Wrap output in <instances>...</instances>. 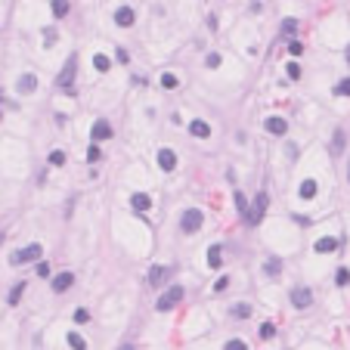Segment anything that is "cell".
Masks as SVG:
<instances>
[{"instance_id":"obj_34","label":"cell","mask_w":350,"mask_h":350,"mask_svg":"<svg viewBox=\"0 0 350 350\" xmlns=\"http://www.w3.org/2000/svg\"><path fill=\"white\" fill-rule=\"evenodd\" d=\"M288 53H291V56H301V53H304V44H301V41H291V44H288Z\"/></svg>"},{"instance_id":"obj_20","label":"cell","mask_w":350,"mask_h":350,"mask_svg":"<svg viewBox=\"0 0 350 350\" xmlns=\"http://www.w3.org/2000/svg\"><path fill=\"white\" fill-rule=\"evenodd\" d=\"M93 68H96V72H109L112 59H109V56H102V53H96V56H93Z\"/></svg>"},{"instance_id":"obj_29","label":"cell","mask_w":350,"mask_h":350,"mask_svg":"<svg viewBox=\"0 0 350 350\" xmlns=\"http://www.w3.org/2000/svg\"><path fill=\"white\" fill-rule=\"evenodd\" d=\"M273 335H276V325H273V322H263V325H261V338L266 341V338H273Z\"/></svg>"},{"instance_id":"obj_27","label":"cell","mask_w":350,"mask_h":350,"mask_svg":"<svg viewBox=\"0 0 350 350\" xmlns=\"http://www.w3.org/2000/svg\"><path fill=\"white\" fill-rule=\"evenodd\" d=\"M22 291H25V285H22V282H19V285H16L13 291H9V304H13V307H16L19 301H22Z\"/></svg>"},{"instance_id":"obj_24","label":"cell","mask_w":350,"mask_h":350,"mask_svg":"<svg viewBox=\"0 0 350 350\" xmlns=\"http://www.w3.org/2000/svg\"><path fill=\"white\" fill-rule=\"evenodd\" d=\"M68 347H72V350H87V341H84V338H81V335H68Z\"/></svg>"},{"instance_id":"obj_32","label":"cell","mask_w":350,"mask_h":350,"mask_svg":"<svg viewBox=\"0 0 350 350\" xmlns=\"http://www.w3.org/2000/svg\"><path fill=\"white\" fill-rule=\"evenodd\" d=\"M50 165L62 168V165H65V152H50Z\"/></svg>"},{"instance_id":"obj_11","label":"cell","mask_w":350,"mask_h":350,"mask_svg":"<svg viewBox=\"0 0 350 350\" xmlns=\"http://www.w3.org/2000/svg\"><path fill=\"white\" fill-rule=\"evenodd\" d=\"M168 276H171V266H152L149 270V285H161Z\"/></svg>"},{"instance_id":"obj_9","label":"cell","mask_w":350,"mask_h":350,"mask_svg":"<svg viewBox=\"0 0 350 350\" xmlns=\"http://www.w3.org/2000/svg\"><path fill=\"white\" fill-rule=\"evenodd\" d=\"M131 205H133V211H149V208H152V195H146V192H133L131 195Z\"/></svg>"},{"instance_id":"obj_3","label":"cell","mask_w":350,"mask_h":350,"mask_svg":"<svg viewBox=\"0 0 350 350\" xmlns=\"http://www.w3.org/2000/svg\"><path fill=\"white\" fill-rule=\"evenodd\" d=\"M202 223H205V214L198 211V208H189V211L183 214V220H180L183 232H198V229H202Z\"/></svg>"},{"instance_id":"obj_17","label":"cell","mask_w":350,"mask_h":350,"mask_svg":"<svg viewBox=\"0 0 350 350\" xmlns=\"http://www.w3.org/2000/svg\"><path fill=\"white\" fill-rule=\"evenodd\" d=\"M298 195L307 198V202H310V198H316V180H304V183H301V189H298Z\"/></svg>"},{"instance_id":"obj_42","label":"cell","mask_w":350,"mask_h":350,"mask_svg":"<svg viewBox=\"0 0 350 350\" xmlns=\"http://www.w3.org/2000/svg\"><path fill=\"white\" fill-rule=\"evenodd\" d=\"M121 350H133V347H131V344H127V347H121Z\"/></svg>"},{"instance_id":"obj_18","label":"cell","mask_w":350,"mask_h":350,"mask_svg":"<svg viewBox=\"0 0 350 350\" xmlns=\"http://www.w3.org/2000/svg\"><path fill=\"white\" fill-rule=\"evenodd\" d=\"M229 316L232 319H248L251 316V304H232L229 307Z\"/></svg>"},{"instance_id":"obj_5","label":"cell","mask_w":350,"mask_h":350,"mask_svg":"<svg viewBox=\"0 0 350 350\" xmlns=\"http://www.w3.org/2000/svg\"><path fill=\"white\" fill-rule=\"evenodd\" d=\"M75 65H78V59L72 56V59L65 62V68H62V75L56 78V84H59L62 90H68V93H75V87H72V81H75Z\"/></svg>"},{"instance_id":"obj_38","label":"cell","mask_w":350,"mask_h":350,"mask_svg":"<svg viewBox=\"0 0 350 350\" xmlns=\"http://www.w3.org/2000/svg\"><path fill=\"white\" fill-rule=\"evenodd\" d=\"M347 279H350L347 270H338V276H335V282H338V285H347Z\"/></svg>"},{"instance_id":"obj_37","label":"cell","mask_w":350,"mask_h":350,"mask_svg":"<svg viewBox=\"0 0 350 350\" xmlns=\"http://www.w3.org/2000/svg\"><path fill=\"white\" fill-rule=\"evenodd\" d=\"M99 155H102L99 146H90V149H87V161H99Z\"/></svg>"},{"instance_id":"obj_10","label":"cell","mask_w":350,"mask_h":350,"mask_svg":"<svg viewBox=\"0 0 350 350\" xmlns=\"http://www.w3.org/2000/svg\"><path fill=\"white\" fill-rule=\"evenodd\" d=\"M133 19H136V16H133V9H131V6H121L118 13H115V25L131 28V25H133Z\"/></svg>"},{"instance_id":"obj_23","label":"cell","mask_w":350,"mask_h":350,"mask_svg":"<svg viewBox=\"0 0 350 350\" xmlns=\"http://www.w3.org/2000/svg\"><path fill=\"white\" fill-rule=\"evenodd\" d=\"M53 16H56V19L68 16V0H53Z\"/></svg>"},{"instance_id":"obj_28","label":"cell","mask_w":350,"mask_h":350,"mask_svg":"<svg viewBox=\"0 0 350 350\" xmlns=\"http://www.w3.org/2000/svg\"><path fill=\"white\" fill-rule=\"evenodd\" d=\"M236 208H239V214L245 217V211H248V198H245L242 192H236Z\"/></svg>"},{"instance_id":"obj_30","label":"cell","mask_w":350,"mask_h":350,"mask_svg":"<svg viewBox=\"0 0 350 350\" xmlns=\"http://www.w3.org/2000/svg\"><path fill=\"white\" fill-rule=\"evenodd\" d=\"M335 93H338V96H350V78H344L341 84L335 87Z\"/></svg>"},{"instance_id":"obj_12","label":"cell","mask_w":350,"mask_h":350,"mask_svg":"<svg viewBox=\"0 0 350 350\" xmlns=\"http://www.w3.org/2000/svg\"><path fill=\"white\" fill-rule=\"evenodd\" d=\"M319 254H332V251H338V239H332V236H322V239H316V245H313Z\"/></svg>"},{"instance_id":"obj_22","label":"cell","mask_w":350,"mask_h":350,"mask_svg":"<svg viewBox=\"0 0 350 350\" xmlns=\"http://www.w3.org/2000/svg\"><path fill=\"white\" fill-rule=\"evenodd\" d=\"M341 152H344V131H338L332 139V155H341Z\"/></svg>"},{"instance_id":"obj_15","label":"cell","mask_w":350,"mask_h":350,"mask_svg":"<svg viewBox=\"0 0 350 350\" xmlns=\"http://www.w3.org/2000/svg\"><path fill=\"white\" fill-rule=\"evenodd\" d=\"M220 261H223L220 245H211V248H208V266H211V270H220Z\"/></svg>"},{"instance_id":"obj_2","label":"cell","mask_w":350,"mask_h":350,"mask_svg":"<svg viewBox=\"0 0 350 350\" xmlns=\"http://www.w3.org/2000/svg\"><path fill=\"white\" fill-rule=\"evenodd\" d=\"M180 301H183V288H180V285H171V288L165 291V295L158 298L155 310H158V313H168V310H174V307H177Z\"/></svg>"},{"instance_id":"obj_36","label":"cell","mask_w":350,"mask_h":350,"mask_svg":"<svg viewBox=\"0 0 350 350\" xmlns=\"http://www.w3.org/2000/svg\"><path fill=\"white\" fill-rule=\"evenodd\" d=\"M285 72H288V78H291V81H298V78H301V65H295V62H291V65L285 68Z\"/></svg>"},{"instance_id":"obj_33","label":"cell","mask_w":350,"mask_h":350,"mask_svg":"<svg viewBox=\"0 0 350 350\" xmlns=\"http://www.w3.org/2000/svg\"><path fill=\"white\" fill-rule=\"evenodd\" d=\"M75 322H78V325H87V322H90V313H87V310H75Z\"/></svg>"},{"instance_id":"obj_44","label":"cell","mask_w":350,"mask_h":350,"mask_svg":"<svg viewBox=\"0 0 350 350\" xmlns=\"http://www.w3.org/2000/svg\"><path fill=\"white\" fill-rule=\"evenodd\" d=\"M347 177H350V171H347Z\"/></svg>"},{"instance_id":"obj_45","label":"cell","mask_w":350,"mask_h":350,"mask_svg":"<svg viewBox=\"0 0 350 350\" xmlns=\"http://www.w3.org/2000/svg\"><path fill=\"white\" fill-rule=\"evenodd\" d=\"M347 282H350V279H347Z\"/></svg>"},{"instance_id":"obj_14","label":"cell","mask_w":350,"mask_h":350,"mask_svg":"<svg viewBox=\"0 0 350 350\" xmlns=\"http://www.w3.org/2000/svg\"><path fill=\"white\" fill-rule=\"evenodd\" d=\"M266 131L276 133V136H282V133L288 131V121H285V118H266Z\"/></svg>"},{"instance_id":"obj_26","label":"cell","mask_w":350,"mask_h":350,"mask_svg":"<svg viewBox=\"0 0 350 350\" xmlns=\"http://www.w3.org/2000/svg\"><path fill=\"white\" fill-rule=\"evenodd\" d=\"M223 350H248V344H245L242 338H232V341H226V344H223Z\"/></svg>"},{"instance_id":"obj_21","label":"cell","mask_w":350,"mask_h":350,"mask_svg":"<svg viewBox=\"0 0 350 350\" xmlns=\"http://www.w3.org/2000/svg\"><path fill=\"white\" fill-rule=\"evenodd\" d=\"M263 273H266V276H279V273H282V263H279V258H270V261H266V263H263Z\"/></svg>"},{"instance_id":"obj_4","label":"cell","mask_w":350,"mask_h":350,"mask_svg":"<svg viewBox=\"0 0 350 350\" xmlns=\"http://www.w3.org/2000/svg\"><path fill=\"white\" fill-rule=\"evenodd\" d=\"M41 254H44V248H41V245H28V248L16 251L13 258H9V263H16V266H19V263H31V261H38Z\"/></svg>"},{"instance_id":"obj_13","label":"cell","mask_w":350,"mask_h":350,"mask_svg":"<svg viewBox=\"0 0 350 350\" xmlns=\"http://www.w3.org/2000/svg\"><path fill=\"white\" fill-rule=\"evenodd\" d=\"M158 165H161V171H174V168H177V155H174L171 149H161V152H158Z\"/></svg>"},{"instance_id":"obj_16","label":"cell","mask_w":350,"mask_h":350,"mask_svg":"<svg viewBox=\"0 0 350 350\" xmlns=\"http://www.w3.org/2000/svg\"><path fill=\"white\" fill-rule=\"evenodd\" d=\"M189 133H192V136H198V139H205V136H211V127H208L202 118H198V121H192V124H189Z\"/></svg>"},{"instance_id":"obj_41","label":"cell","mask_w":350,"mask_h":350,"mask_svg":"<svg viewBox=\"0 0 350 350\" xmlns=\"http://www.w3.org/2000/svg\"><path fill=\"white\" fill-rule=\"evenodd\" d=\"M38 273L46 279V276H50V263H38Z\"/></svg>"},{"instance_id":"obj_35","label":"cell","mask_w":350,"mask_h":350,"mask_svg":"<svg viewBox=\"0 0 350 350\" xmlns=\"http://www.w3.org/2000/svg\"><path fill=\"white\" fill-rule=\"evenodd\" d=\"M226 288H229V276H220L214 282V291H226Z\"/></svg>"},{"instance_id":"obj_31","label":"cell","mask_w":350,"mask_h":350,"mask_svg":"<svg viewBox=\"0 0 350 350\" xmlns=\"http://www.w3.org/2000/svg\"><path fill=\"white\" fill-rule=\"evenodd\" d=\"M282 31H285V34H295V31H298V19H285V22H282Z\"/></svg>"},{"instance_id":"obj_1","label":"cell","mask_w":350,"mask_h":350,"mask_svg":"<svg viewBox=\"0 0 350 350\" xmlns=\"http://www.w3.org/2000/svg\"><path fill=\"white\" fill-rule=\"evenodd\" d=\"M266 205H270L266 192H258V195H254V208H251V211H245V223H248V226H258L261 220H263V214H266Z\"/></svg>"},{"instance_id":"obj_46","label":"cell","mask_w":350,"mask_h":350,"mask_svg":"<svg viewBox=\"0 0 350 350\" xmlns=\"http://www.w3.org/2000/svg\"><path fill=\"white\" fill-rule=\"evenodd\" d=\"M0 99H3V96H0Z\"/></svg>"},{"instance_id":"obj_7","label":"cell","mask_w":350,"mask_h":350,"mask_svg":"<svg viewBox=\"0 0 350 350\" xmlns=\"http://www.w3.org/2000/svg\"><path fill=\"white\" fill-rule=\"evenodd\" d=\"M90 136H93V143H99V139H109V136H112V124L99 118L96 124L90 127Z\"/></svg>"},{"instance_id":"obj_39","label":"cell","mask_w":350,"mask_h":350,"mask_svg":"<svg viewBox=\"0 0 350 350\" xmlns=\"http://www.w3.org/2000/svg\"><path fill=\"white\" fill-rule=\"evenodd\" d=\"M220 65V53H211L208 56V68H217Z\"/></svg>"},{"instance_id":"obj_40","label":"cell","mask_w":350,"mask_h":350,"mask_svg":"<svg viewBox=\"0 0 350 350\" xmlns=\"http://www.w3.org/2000/svg\"><path fill=\"white\" fill-rule=\"evenodd\" d=\"M115 59H118V62H124V65H127V59H131V56H127V50H118V53H115Z\"/></svg>"},{"instance_id":"obj_43","label":"cell","mask_w":350,"mask_h":350,"mask_svg":"<svg viewBox=\"0 0 350 350\" xmlns=\"http://www.w3.org/2000/svg\"><path fill=\"white\" fill-rule=\"evenodd\" d=\"M347 62H350V50H347Z\"/></svg>"},{"instance_id":"obj_19","label":"cell","mask_w":350,"mask_h":350,"mask_svg":"<svg viewBox=\"0 0 350 350\" xmlns=\"http://www.w3.org/2000/svg\"><path fill=\"white\" fill-rule=\"evenodd\" d=\"M16 87H19V93H31L34 87H38V78H34V75H22Z\"/></svg>"},{"instance_id":"obj_8","label":"cell","mask_w":350,"mask_h":350,"mask_svg":"<svg viewBox=\"0 0 350 350\" xmlns=\"http://www.w3.org/2000/svg\"><path fill=\"white\" fill-rule=\"evenodd\" d=\"M72 285H75V273H59V276H53V291H56V295L68 291Z\"/></svg>"},{"instance_id":"obj_25","label":"cell","mask_w":350,"mask_h":350,"mask_svg":"<svg viewBox=\"0 0 350 350\" xmlns=\"http://www.w3.org/2000/svg\"><path fill=\"white\" fill-rule=\"evenodd\" d=\"M161 87H165V90H174V87H177V75L165 72V75H161Z\"/></svg>"},{"instance_id":"obj_6","label":"cell","mask_w":350,"mask_h":350,"mask_svg":"<svg viewBox=\"0 0 350 350\" xmlns=\"http://www.w3.org/2000/svg\"><path fill=\"white\" fill-rule=\"evenodd\" d=\"M291 304H295L298 310H307L313 304V295H310V288H295L291 291Z\"/></svg>"}]
</instances>
